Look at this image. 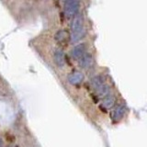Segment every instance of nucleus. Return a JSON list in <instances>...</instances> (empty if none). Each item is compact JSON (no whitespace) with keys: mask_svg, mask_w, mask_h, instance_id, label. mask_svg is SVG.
<instances>
[{"mask_svg":"<svg viewBox=\"0 0 147 147\" xmlns=\"http://www.w3.org/2000/svg\"><path fill=\"white\" fill-rule=\"evenodd\" d=\"M79 64L82 68L84 69H89L93 65V57L89 53H85V55L79 60Z\"/></svg>","mask_w":147,"mask_h":147,"instance_id":"nucleus-5","label":"nucleus"},{"mask_svg":"<svg viewBox=\"0 0 147 147\" xmlns=\"http://www.w3.org/2000/svg\"><path fill=\"white\" fill-rule=\"evenodd\" d=\"M91 85L93 86L94 90L96 91V93L98 94L101 98H106L107 96L109 95V87L108 86L105 84L104 79L101 76H98L92 78L91 80Z\"/></svg>","mask_w":147,"mask_h":147,"instance_id":"nucleus-2","label":"nucleus"},{"mask_svg":"<svg viewBox=\"0 0 147 147\" xmlns=\"http://www.w3.org/2000/svg\"><path fill=\"white\" fill-rule=\"evenodd\" d=\"M64 15L71 18L77 15L79 9V0H64Z\"/></svg>","mask_w":147,"mask_h":147,"instance_id":"nucleus-3","label":"nucleus"},{"mask_svg":"<svg viewBox=\"0 0 147 147\" xmlns=\"http://www.w3.org/2000/svg\"><path fill=\"white\" fill-rule=\"evenodd\" d=\"M124 112H125V108H124V106L122 105H118L116 108H115L112 112H111V118L114 121H118V119H121Z\"/></svg>","mask_w":147,"mask_h":147,"instance_id":"nucleus-8","label":"nucleus"},{"mask_svg":"<svg viewBox=\"0 0 147 147\" xmlns=\"http://www.w3.org/2000/svg\"><path fill=\"white\" fill-rule=\"evenodd\" d=\"M3 146V141L2 139H0V147H2Z\"/></svg>","mask_w":147,"mask_h":147,"instance_id":"nucleus-11","label":"nucleus"},{"mask_svg":"<svg viewBox=\"0 0 147 147\" xmlns=\"http://www.w3.org/2000/svg\"><path fill=\"white\" fill-rule=\"evenodd\" d=\"M114 102H115V100H114V98L112 96H107L106 98H103L102 100V107L105 108V109H110L112 107V106L114 105Z\"/></svg>","mask_w":147,"mask_h":147,"instance_id":"nucleus-9","label":"nucleus"},{"mask_svg":"<svg viewBox=\"0 0 147 147\" xmlns=\"http://www.w3.org/2000/svg\"><path fill=\"white\" fill-rule=\"evenodd\" d=\"M84 79V76L81 72H74L68 76V81L72 85H77Z\"/></svg>","mask_w":147,"mask_h":147,"instance_id":"nucleus-7","label":"nucleus"},{"mask_svg":"<svg viewBox=\"0 0 147 147\" xmlns=\"http://www.w3.org/2000/svg\"><path fill=\"white\" fill-rule=\"evenodd\" d=\"M53 58H54V62L57 64L59 67H63L65 63V58H64V53L62 50H56L54 52L53 54Z\"/></svg>","mask_w":147,"mask_h":147,"instance_id":"nucleus-6","label":"nucleus"},{"mask_svg":"<svg viewBox=\"0 0 147 147\" xmlns=\"http://www.w3.org/2000/svg\"><path fill=\"white\" fill-rule=\"evenodd\" d=\"M85 35L84 20L80 14H77L73 18L71 23V42L76 43L80 40Z\"/></svg>","mask_w":147,"mask_h":147,"instance_id":"nucleus-1","label":"nucleus"},{"mask_svg":"<svg viewBox=\"0 0 147 147\" xmlns=\"http://www.w3.org/2000/svg\"><path fill=\"white\" fill-rule=\"evenodd\" d=\"M71 53H72V56L74 59L79 61L86 53V44L85 43L77 44L76 46H75V47L73 48Z\"/></svg>","mask_w":147,"mask_h":147,"instance_id":"nucleus-4","label":"nucleus"},{"mask_svg":"<svg viewBox=\"0 0 147 147\" xmlns=\"http://www.w3.org/2000/svg\"><path fill=\"white\" fill-rule=\"evenodd\" d=\"M68 32L66 30H59L56 34H55V40H56L57 41H59V42H63V41L67 40L68 39Z\"/></svg>","mask_w":147,"mask_h":147,"instance_id":"nucleus-10","label":"nucleus"}]
</instances>
